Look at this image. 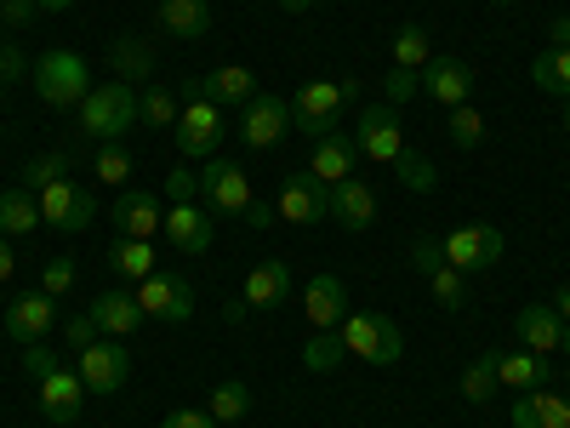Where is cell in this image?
I'll return each mask as SVG.
<instances>
[{"label":"cell","instance_id":"obj_1","mask_svg":"<svg viewBox=\"0 0 570 428\" xmlns=\"http://www.w3.org/2000/svg\"><path fill=\"white\" fill-rule=\"evenodd\" d=\"M75 115H80V132H86L91 143H120V137L137 126V86H126V80L91 86L86 104H80Z\"/></svg>","mask_w":570,"mask_h":428},{"label":"cell","instance_id":"obj_6","mask_svg":"<svg viewBox=\"0 0 570 428\" xmlns=\"http://www.w3.org/2000/svg\"><path fill=\"white\" fill-rule=\"evenodd\" d=\"M40 217L58 234H80V228H91V217H98V195L75 177H58V183L40 188Z\"/></svg>","mask_w":570,"mask_h":428},{"label":"cell","instance_id":"obj_61","mask_svg":"<svg viewBox=\"0 0 570 428\" xmlns=\"http://www.w3.org/2000/svg\"><path fill=\"white\" fill-rule=\"evenodd\" d=\"M0 35H7V23H0Z\"/></svg>","mask_w":570,"mask_h":428},{"label":"cell","instance_id":"obj_4","mask_svg":"<svg viewBox=\"0 0 570 428\" xmlns=\"http://www.w3.org/2000/svg\"><path fill=\"white\" fill-rule=\"evenodd\" d=\"M354 149H360V160L394 166V160L405 155L400 109H394V104H365V109H360V126H354Z\"/></svg>","mask_w":570,"mask_h":428},{"label":"cell","instance_id":"obj_58","mask_svg":"<svg viewBox=\"0 0 570 428\" xmlns=\"http://www.w3.org/2000/svg\"><path fill=\"white\" fill-rule=\"evenodd\" d=\"M559 126H564V137H570V104H564V120H559Z\"/></svg>","mask_w":570,"mask_h":428},{"label":"cell","instance_id":"obj_56","mask_svg":"<svg viewBox=\"0 0 570 428\" xmlns=\"http://www.w3.org/2000/svg\"><path fill=\"white\" fill-rule=\"evenodd\" d=\"M35 7H40V12H69L75 0H35Z\"/></svg>","mask_w":570,"mask_h":428},{"label":"cell","instance_id":"obj_62","mask_svg":"<svg viewBox=\"0 0 570 428\" xmlns=\"http://www.w3.org/2000/svg\"><path fill=\"white\" fill-rule=\"evenodd\" d=\"M564 400H570V389H564Z\"/></svg>","mask_w":570,"mask_h":428},{"label":"cell","instance_id":"obj_32","mask_svg":"<svg viewBox=\"0 0 570 428\" xmlns=\"http://www.w3.org/2000/svg\"><path fill=\"white\" fill-rule=\"evenodd\" d=\"M531 80H537V91L570 104V46H548V52L531 64Z\"/></svg>","mask_w":570,"mask_h":428},{"label":"cell","instance_id":"obj_24","mask_svg":"<svg viewBox=\"0 0 570 428\" xmlns=\"http://www.w3.org/2000/svg\"><path fill=\"white\" fill-rule=\"evenodd\" d=\"M548 377H553V360L548 354H502L497 349V383L513 389V395H531V389H548Z\"/></svg>","mask_w":570,"mask_h":428},{"label":"cell","instance_id":"obj_13","mask_svg":"<svg viewBox=\"0 0 570 428\" xmlns=\"http://www.w3.org/2000/svg\"><path fill=\"white\" fill-rule=\"evenodd\" d=\"M109 223H115V234H126V241H155L160 223H166V206H160L155 188H126V195L115 201V212H109Z\"/></svg>","mask_w":570,"mask_h":428},{"label":"cell","instance_id":"obj_59","mask_svg":"<svg viewBox=\"0 0 570 428\" xmlns=\"http://www.w3.org/2000/svg\"><path fill=\"white\" fill-rule=\"evenodd\" d=\"M564 354H570V325H564Z\"/></svg>","mask_w":570,"mask_h":428},{"label":"cell","instance_id":"obj_7","mask_svg":"<svg viewBox=\"0 0 570 428\" xmlns=\"http://www.w3.org/2000/svg\"><path fill=\"white\" fill-rule=\"evenodd\" d=\"M137 303H142L149 320L183 325V320H195V285H188L177 269H155L149 280H137Z\"/></svg>","mask_w":570,"mask_h":428},{"label":"cell","instance_id":"obj_25","mask_svg":"<svg viewBox=\"0 0 570 428\" xmlns=\"http://www.w3.org/2000/svg\"><path fill=\"white\" fill-rule=\"evenodd\" d=\"M155 23H160V35H171V40H206V29H212V0H160Z\"/></svg>","mask_w":570,"mask_h":428},{"label":"cell","instance_id":"obj_50","mask_svg":"<svg viewBox=\"0 0 570 428\" xmlns=\"http://www.w3.org/2000/svg\"><path fill=\"white\" fill-rule=\"evenodd\" d=\"M35 18H40L35 0H0V23H7V29H23V23H35Z\"/></svg>","mask_w":570,"mask_h":428},{"label":"cell","instance_id":"obj_48","mask_svg":"<svg viewBox=\"0 0 570 428\" xmlns=\"http://www.w3.org/2000/svg\"><path fill=\"white\" fill-rule=\"evenodd\" d=\"M23 75H35V64L18 52L12 40H0V86H7V80H23Z\"/></svg>","mask_w":570,"mask_h":428},{"label":"cell","instance_id":"obj_14","mask_svg":"<svg viewBox=\"0 0 570 428\" xmlns=\"http://www.w3.org/2000/svg\"><path fill=\"white\" fill-rule=\"evenodd\" d=\"M303 314H308L314 331H337V325L348 320V285L331 274V269L308 274V285H303Z\"/></svg>","mask_w":570,"mask_h":428},{"label":"cell","instance_id":"obj_34","mask_svg":"<svg viewBox=\"0 0 570 428\" xmlns=\"http://www.w3.org/2000/svg\"><path fill=\"white\" fill-rule=\"evenodd\" d=\"M394 64L400 69H428L434 64V40H428V29L422 23H405V29H394Z\"/></svg>","mask_w":570,"mask_h":428},{"label":"cell","instance_id":"obj_12","mask_svg":"<svg viewBox=\"0 0 570 428\" xmlns=\"http://www.w3.org/2000/svg\"><path fill=\"white\" fill-rule=\"evenodd\" d=\"M200 201L212 212H246L257 195H252V177L234 166V160H206L200 166Z\"/></svg>","mask_w":570,"mask_h":428},{"label":"cell","instance_id":"obj_42","mask_svg":"<svg viewBox=\"0 0 570 428\" xmlns=\"http://www.w3.org/2000/svg\"><path fill=\"white\" fill-rule=\"evenodd\" d=\"M411 269H416L422 280L445 269V241H440V234H416V241H411Z\"/></svg>","mask_w":570,"mask_h":428},{"label":"cell","instance_id":"obj_22","mask_svg":"<svg viewBox=\"0 0 570 428\" xmlns=\"http://www.w3.org/2000/svg\"><path fill=\"white\" fill-rule=\"evenodd\" d=\"M292 285H297V274H292V263H285V257H263L252 274H246V303L252 309H274V303H285V298H292Z\"/></svg>","mask_w":570,"mask_h":428},{"label":"cell","instance_id":"obj_35","mask_svg":"<svg viewBox=\"0 0 570 428\" xmlns=\"http://www.w3.org/2000/svg\"><path fill=\"white\" fill-rule=\"evenodd\" d=\"M394 172H400V188H411V195H434L440 188V166L428 160L422 149H411V143H405V155L394 160Z\"/></svg>","mask_w":570,"mask_h":428},{"label":"cell","instance_id":"obj_15","mask_svg":"<svg viewBox=\"0 0 570 428\" xmlns=\"http://www.w3.org/2000/svg\"><path fill=\"white\" fill-rule=\"evenodd\" d=\"M160 234L183 252V257H200V252H212V217H206V206L200 201H177V206H166V223H160Z\"/></svg>","mask_w":570,"mask_h":428},{"label":"cell","instance_id":"obj_43","mask_svg":"<svg viewBox=\"0 0 570 428\" xmlns=\"http://www.w3.org/2000/svg\"><path fill=\"white\" fill-rule=\"evenodd\" d=\"M75 274H80L75 257H52V263L40 269V292H46V298H69V292H75Z\"/></svg>","mask_w":570,"mask_h":428},{"label":"cell","instance_id":"obj_55","mask_svg":"<svg viewBox=\"0 0 570 428\" xmlns=\"http://www.w3.org/2000/svg\"><path fill=\"white\" fill-rule=\"evenodd\" d=\"M553 314L570 325V285H559V298H553Z\"/></svg>","mask_w":570,"mask_h":428},{"label":"cell","instance_id":"obj_11","mask_svg":"<svg viewBox=\"0 0 570 428\" xmlns=\"http://www.w3.org/2000/svg\"><path fill=\"white\" fill-rule=\"evenodd\" d=\"M285 132H292V104L274 98V91H257V98L240 109V143L246 149H274Z\"/></svg>","mask_w":570,"mask_h":428},{"label":"cell","instance_id":"obj_57","mask_svg":"<svg viewBox=\"0 0 570 428\" xmlns=\"http://www.w3.org/2000/svg\"><path fill=\"white\" fill-rule=\"evenodd\" d=\"M279 7H285V12H314L320 0H279Z\"/></svg>","mask_w":570,"mask_h":428},{"label":"cell","instance_id":"obj_49","mask_svg":"<svg viewBox=\"0 0 570 428\" xmlns=\"http://www.w3.org/2000/svg\"><path fill=\"white\" fill-rule=\"evenodd\" d=\"M160 428H217V417L206 406H177V411H166Z\"/></svg>","mask_w":570,"mask_h":428},{"label":"cell","instance_id":"obj_60","mask_svg":"<svg viewBox=\"0 0 570 428\" xmlns=\"http://www.w3.org/2000/svg\"><path fill=\"white\" fill-rule=\"evenodd\" d=\"M491 7H513V0H491Z\"/></svg>","mask_w":570,"mask_h":428},{"label":"cell","instance_id":"obj_54","mask_svg":"<svg viewBox=\"0 0 570 428\" xmlns=\"http://www.w3.org/2000/svg\"><path fill=\"white\" fill-rule=\"evenodd\" d=\"M548 35H553V46H570V12H559V18L548 23Z\"/></svg>","mask_w":570,"mask_h":428},{"label":"cell","instance_id":"obj_3","mask_svg":"<svg viewBox=\"0 0 570 428\" xmlns=\"http://www.w3.org/2000/svg\"><path fill=\"white\" fill-rule=\"evenodd\" d=\"M337 338H343V349L354 354V360H365V366H400V354H405V338H400V325L389 320V314H354L348 309V320L337 325Z\"/></svg>","mask_w":570,"mask_h":428},{"label":"cell","instance_id":"obj_39","mask_svg":"<svg viewBox=\"0 0 570 428\" xmlns=\"http://www.w3.org/2000/svg\"><path fill=\"white\" fill-rule=\"evenodd\" d=\"M428 285H434V303L440 309H468V274L462 269H440V274H428Z\"/></svg>","mask_w":570,"mask_h":428},{"label":"cell","instance_id":"obj_38","mask_svg":"<svg viewBox=\"0 0 570 428\" xmlns=\"http://www.w3.org/2000/svg\"><path fill=\"white\" fill-rule=\"evenodd\" d=\"M451 143H456L462 155H468V149H480V143H485V115L473 109V104H456V109H451Z\"/></svg>","mask_w":570,"mask_h":428},{"label":"cell","instance_id":"obj_51","mask_svg":"<svg viewBox=\"0 0 570 428\" xmlns=\"http://www.w3.org/2000/svg\"><path fill=\"white\" fill-rule=\"evenodd\" d=\"M240 217H246V228H268V223H274L279 212H274V206H263V201H252V206H246Z\"/></svg>","mask_w":570,"mask_h":428},{"label":"cell","instance_id":"obj_36","mask_svg":"<svg viewBox=\"0 0 570 428\" xmlns=\"http://www.w3.org/2000/svg\"><path fill=\"white\" fill-rule=\"evenodd\" d=\"M348 360V349H343V338H337V331H314V338L303 343V371H337Z\"/></svg>","mask_w":570,"mask_h":428},{"label":"cell","instance_id":"obj_29","mask_svg":"<svg viewBox=\"0 0 570 428\" xmlns=\"http://www.w3.org/2000/svg\"><path fill=\"white\" fill-rule=\"evenodd\" d=\"M104 263H109L120 280H149V274L160 269L155 241H126V234H115V241L104 246Z\"/></svg>","mask_w":570,"mask_h":428},{"label":"cell","instance_id":"obj_46","mask_svg":"<svg viewBox=\"0 0 570 428\" xmlns=\"http://www.w3.org/2000/svg\"><path fill=\"white\" fill-rule=\"evenodd\" d=\"M200 195V172H188V166H177L171 177H166V201L177 206V201H195Z\"/></svg>","mask_w":570,"mask_h":428},{"label":"cell","instance_id":"obj_10","mask_svg":"<svg viewBox=\"0 0 570 428\" xmlns=\"http://www.w3.org/2000/svg\"><path fill=\"white\" fill-rule=\"evenodd\" d=\"M274 212H279L285 223H297V228L325 223V217H331V188H325L314 172H292V177L279 183V201H274Z\"/></svg>","mask_w":570,"mask_h":428},{"label":"cell","instance_id":"obj_20","mask_svg":"<svg viewBox=\"0 0 570 428\" xmlns=\"http://www.w3.org/2000/svg\"><path fill=\"white\" fill-rule=\"evenodd\" d=\"M86 314L98 320L104 338H131V331L149 320V314H142V303H137V292H120V285H115V292H98V298H91Z\"/></svg>","mask_w":570,"mask_h":428},{"label":"cell","instance_id":"obj_8","mask_svg":"<svg viewBox=\"0 0 570 428\" xmlns=\"http://www.w3.org/2000/svg\"><path fill=\"white\" fill-rule=\"evenodd\" d=\"M502 252H508V234L497 223H462L445 234V263L462 274H480V269L502 263Z\"/></svg>","mask_w":570,"mask_h":428},{"label":"cell","instance_id":"obj_28","mask_svg":"<svg viewBox=\"0 0 570 428\" xmlns=\"http://www.w3.org/2000/svg\"><path fill=\"white\" fill-rule=\"evenodd\" d=\"M513 428H570V400L531 389L525 400H513Z\"/></svg>","mask_w":570,"mask_h":428},{"label":"cell","instance_id":"obj_26","mask_svg":"<svg viewBox=\"0 0 570 428\" xmlns=\"http://www.w3.org/2000/svg\"><path fill=\"white\" fill-rule=\"evenodd\" d=\"M200 86H206V98L223 109V104H234V109H246L252 98H257V75L246 69V64H223V69H212V75H200Z\"/></svg>","mask_w":570,"mask_h":428},{"label":"cell","instance_id":"obj_23","mask_svg":"<svg viewBox=\"0 0 570 428\" xmlns=\"http://www.w3.org/2000/svg\"><path fill=\"white\" fill-rule=\"evenodd\" d=\"M331 217H337L348 234L371 228V223H376V188L360 183V177H343L337 188H331Z\"/></svg>","mask_w":570,"mask_h":428},{"label":"cell","instance_id":"obj_37","mask_svg":"<svg viewBox=\"0 0 570 428\" xmlns=\"http://www.w3.org/2000/svg\"><path fill=\"white\" fill-rule=\"evenodd\" d=\"M217 422H240L246 411H252V389L240 383V377H228V383H217L212 389V406H206Z\"/></svg>","mask_w":570,"mask_h":428},{"label":"cell","instance_id":"obj_9","mask_svg":"<svg viewBox=\"0 0 570 428\" xmlns=\"http://www.w3.org/2000/svg\"><path fill=\"white\" fill-rule=\"evenodd\" d=\"M75 371H80V383L91 395H115V389H126V377H131V349L120 338H98L91 349L75 354Z\"/></svg>","mask_w":570,"mask_h":428},{"label":"cell","instance_id":"obj_2","mask_svg":"<svg viewBox=\"0 0 570 428\" xmlns=\"http://www.w3.org/2000/svg\"><path fill=\"white\" fill-rule=\"evenodd\" d=\"M29 80H35V98H40L46 109H80L86 91L98 86V80H91V64H86L80 52H46Z\"/></svg>","mask_w":570,"mask_h":428},{"label":"cell","instance_id":"obj_45","mask_svg":"<svg viewBox=\"0 0 570 428\" xmlns=\"http://www.w3.org/2000/svg\"><path fill=\"white\" fill-rule=\"evenodd\" d=\"M23 366H29V377L40 383V377H52V371H58L63 360H58V349H52V343L40 338V343H23Z\"/></svg>","mask_w":570,"mask_h":428},{"label":"cell","instance_id":"obj_47","mask_svg":"<svg viewBox=\"0 0 570 428\" xmlns=\"http://www.w3.org/2000/svg\"><path fill=\"white\" fill-rule=\"evenodd\" d=\"M63 338H69V349L80 354V349H91V343H98L104 331H98V320H91V314H75V320L63 325Z\"/></svg>","mask_w":570,"mask_h":428},{"label":"cell","instance_id":"obj_27","mask_svg":"<svg viewBox=\"0 0 570 428\" xmlns=\"http://www.w3.org/2000/svg\"><path fill=\"white\" fill-rule=\"evenodd\" d=\"M109 64H115V80H142L149 86L155 80V46H149V35H120L115 46H109Z\"/></svg>","mask_w":570,"mask_h":428},{"label":"cell","instance_id":"obj_30","mask_svg":"<svg viewBox=\"0 0 570 428\" xmlns=\"http://www.w3.org/2000/svg\"><path fill=\"white\" fill-rule=\"evenodd\" d=\"M46 217H40V195L35 188H0V234L18 241V234H35Z\"/></svg>","mask_w":570,"mask_h":428},{"label":"cell","instance_id":"obj_21","mask_svg":"<svg viewBox=\"0 0 570 428\" xmlns=\"http://www.w3.org/2000/svg\"><path fill=\"white\" fill-rule=\"evenodd\" d=\"M354 166H360V149H354V137H348V132L320 137V143H314V155H308V172H314L325 188H337L343 177H354Z\"/></svg>","mask_w":570,"mask_h":428},{"label":"cell","instance_id":"obj_18","mask_svg":"<svg viewBox=\"0 0 570 428\" xmlns=\"http://www.w3.org/2000/svg\"><path fill=\"white\" fill-rule=\"evenodd\" d=\"M513 338L531 354H559L564 349V320L553 314V303H525L513 314Z\"/></svg>","mask_w":570,"mask_h":428},{"label":"cell","instance_id":"obj_53","mask_svg":"<svg viewBox=\"0 0 570 428\" xmlns=\"http://www.w3.org/2000/svg\"><path fill=\"white\" fill-rule=\"evenodd\" d=\"M12 269H18V263H12V241H7V234H0V285L12 280Z\"/></svg>","mask_w":570,"mask_h":428},{"label":"cell","instance_id":"obj_17","mask_svg":"<svg viewBox=\"0 0 570 428\" xmlns=\"http://www.w3.org/2000/svg\"><path fill=\"white\" fill-rule=\"evenodd\" d=\"M52 325H58V298L23 292V298L7 303V338H18V343H40Z\"/></svg>","mask_w":570,"mask_h":428},{"label":"cell","instance_id":"obj_44","mask_svg":"<svg viewBox=\"0 0 570 428\" xmlns=\"http://www.w3.org/2000/svg\"><path fill=\"white\" fill-rule=\"evenodd\" d=\"M416 91H422V75H416V69H400V64H394V69L383 75V104H394V109H400V104H411V98H416Z\"/></svg>","mask_w":570,"mask_h":428},{"label":"cell","instance_id":"obj_52","mask_svg":"<svg viewBox=\"0 0 570 428\" xmlns=\"http://www.w3.org/2000/svg\"><path fill=\"white\" fill-rule=\"evenodd\" d=\"M246 314H252V303H246V298H228V309H223V320H228V325H246Z\"/></svg>","mask_w":570,"mask_h":428},{"label":"cell","instance_id":"obj_41","mask_svg":"<svg viewBox=\"0 0 570 428\" xmlns=\"http://www.w3.org/2000/svg\"><path fill=\"white\" fill-rule=\"evenodd\" d=\"M58 177H69V155H63V149H58V155H35V160L23 166V188H35V195H40L46 183H58Z\"/></svg>","mask_w":570,"mask_h":428},{"label":"cell","instance_id":"obj_5","mask_svg":"<svg viewBox=\"0 0 570 428\" xmlns=\"http://www.w3.org/2000/svg\"><path fill=\"white\" fill-rule=\"evenodd\" d=\"M223 132H228V126H223V109H217L212 98H183L177 126H171L183 160H212L217 143H223Z\"/></svg>","mask_w":570,"mask_h":428},{"label":"cell","instance_id":"obj_31","mask_svg":"<svg viewBox=\"0 0 570 428\" xmlns=\"http://www.w3.org/2000/svg\"><path fill=\"white\" fill-rule=\"evenodd\" d=\"M177 109H183V98L171 86H160V80H149L137 91V126H149V132H166V126H177Z\"/></svg>","mask_w":570,"mask_h":428},{"label":"cell","instance_id":"obj_40","mask_svg":"<svg viewBox=\"0 0 570 428\" xmlns=\"http://www.w3.org/2000/svg\"><path fill=\"white\" fill-rule=\"evenodd\" d=\"M91 172H98V183H126L131 177V155H126V143H98V160H91Z\"/></svg>","mask_w":570,"mask_h":428},{"label":"cell","instance_id":"obj_33","mask_svg":"<svg viewBox=\"0 0 570 428\" xmlns=\"http://www.w3.org/2000/svg\"><path fill=\"white\" fill-rule=\"evenodd\" d=\"M497 349H485V354H473L468 366H462V400L468 406H485V400H497Z\"/></svg>","mask_w":570,"mask_h":428},{"label":"cell","instance_id":"obj_16","mask_svg":"<svg viewBox=\"0 0 570 428\" xmlns=\"http://www.w3.org/2000/svg\"><path fill=\"white\" fill-rule=\"evenodd\" d=\"M86 395H91V389L80 383V371H75V366H58L52 377H40V417L58 422V428H69V422L80 417Z\"/></svg>","mask_w":570,"mask_h":428},{"label":"cell","instance_id":"obj_19","mask_svg":"<svg viewBox=\"0 0 570 428\" xmlns=\"http://www.w3.org/2000/svg\"><path fill=\"white\" fill-rule=\"evenodd\" d=\"M422 98H434V104H445V109L468 104V98H473V69H468L462 58H434V64L422 69Z\"/></svg>","mask_w":570,"mask_h":428}]
</instances>
